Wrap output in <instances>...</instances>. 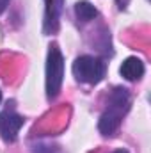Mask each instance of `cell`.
Wrapping results in <instances>:
<instances>
[{"label": "cell", "instance_id": "277c9868", "mask_svg": "<svg viewBox=\"0 0 151 153\" xmlns=\"http://www.w3.org/2000/svg\"><path fill=\"white\" fill-rule=\"evenodd\" d=\"M23 123H25V119L18 112H14L13 109H5L0 114V137L5 143H14Z\"/></svg>", "mask_w": 151, "mask_h": 153}, {"label": "cell", "instance_id": "6da1fadb", "mask_svg": "<svg viewBox=\"0 0 151 153\" xmlns=\"http://www.w3.org/2000/svg\"><path fill=\"white\" fill-rule=\"evenodd\" d=\"M130 109V93L124 87H115L107 102V109L100 117L98 128L103 135H112L119 128L123 116Z\"/></svg>", "mask_w": 151, "mask_h": 153}, {"label": "cell", "instance_id": "7a4b0ae2", "mask_svg": "<svg viewBox=\"0 0 151 153\" xmlns=\"http://www.w3.org/2000/svg\"><path fill=\"white\" fill-rule=\"evenodd\" d=\"M107 71V62L100 57L82 55L73 62V75L78 82L84 84H98L103 80Z\"/></svg>", "mask_w": 151, "mask_h": 153}, {"label": "cell", "instance_id": "30bf717a", "mask_svg": "<svg viewBox=\"0 0 151 153\" xmlns=\"http://www.w3.org/2000/svg\"><path fill=\"white\" fill-rule=\"evenodd\" d=\"M114 153H128V152H126V150H115Z\"/></svg>", "mask_w": 151, "mask_h": 153}, {"label": "cell", "instance_id": "5b68a950", "mask_svg": "<svg viewBox=\"0 0 151 153\" xmlns=\"http://www.w3.org/2000/svg\"><path fill=\"white\" fill-rule=\"evenodd\" d=\"M44 34H53L59 29V14L62 9V0H44Z\"/></svg>", "mask_w": 151, "mask_h": 153}, {"label": "cell", "instance_id": "8992f818", "mask_svg": "<svg viewBox=\"0 0 151 153\" xmlns=\"http://www.w3.org/2000/svg\"><path fill=\"white\" fill-rule=\"evenodd\" d=\"M121 75L126 80H139L144 75V62L139 57H128L121 64Z\"/></svg>", "mask_w": 151, "mask_h": 153}, {"label": "cell", "instance_id": "52a82bcc", "mask_svg": "<svg viewBox=\"0 0 151 153\" xmlns=\"http://www.w3.org/2000/svg\"><path fill=\"white\" fill-rule=\"evenodd\" d=\"M75 14L80 22H91L93 18L98 16V11H96V7L91 2L80 0V2H76V5H75Z\"/></svg>", "mask_w": 151, "mask_h": 153}, {"label": "cell", "instance_id": "ba28073f", "mask_svg": "<svg viewBox=\"0 0 151 153\" xmlns=\"http://www.w3.org/2000/svg\"><path fill=\"white\" fill-rule=\"evenodd\" d=\"M9 5V0H0V14L5 11V7Z\"/></svg>", "mask_w": 151, "mask_h": 153}, {"label": "cell", "instance_id": "9c48e42d", "mask_svg": "<svg viewBox=\"0 0 151 153\" xmlns=\"http://www.w3.org/2000/svg\"><path fill=\"white\" fill-rule=\"evenodd\" d=\"M128 2H130V0H117V4H119V7H121V9H124V7L128 5Z\"/></svg>", "mask_w": 151, "mask_h": 153}, {"label": "cell", "instance_id": "3957f363", "mask_svg": "<svg viewBox=\"0 0 151 153\" xmlns=\"http://www.w3.org/2000/svg\"><path fill=\"white\" fill-rule=\"evenodd\" d=\"M62 76H64V59L61 50L52 45L46 57V96L52 100L59 94L62 87Z\"/></svg>", "mask_w": 151, "mask_h": 153}, {"label": "cell", "instance_id": "8fae6325", "mask_svg": "<svg viewBox=\"0 0 151 153\" xmlns=\"http://www.w3.org/2000/svg\"><path fill=\"white\" fill-rule=\"evenodd\" d=\"M0 102H2V91H0Z\"/></svg>", "mask_w": 151, "mask_h": 153}]
</instances>
